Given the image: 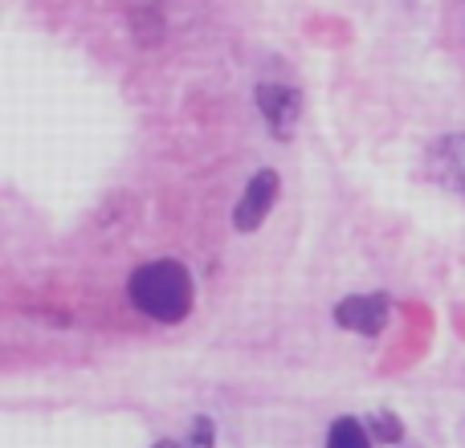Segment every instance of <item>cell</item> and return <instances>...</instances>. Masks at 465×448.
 Returning <instances> with one entry per match:
<instances>
[{
	"mask_svg": "<svg viewBox=\"0 0 465 448\" xmlns=\"http://www.w3.org/2000/svg\"><path fill=\"white\" fill-rule=\"evenodd\" d=\"M127 294L135 310L155 322H180L193 310V278L180 261H147L131 273Z\"/></svg>",
	"mask_w": 465,
	"mask_h": 448,
	"instance_id": "6da1fadb",
	"label": "cell"
},
{
	"mask_svg": "<svg viewBox=\"0 0 465 448\" xmlns=\"http://www.w3.org/2000/svg\"><path fill=\"white\" fill-rule=\"evenodd\" d=\"M257 111H262L265 127H270L273 139H290L298 127V111H302V98H298V90L290 86H278V82H265V86H257Z\"/></svg>",
	"mask_w": 465,
	"mask_h": 448,
	"instance_id": "7a4b0ae2",
	"label": "cell"
},
{
	"mask_svg": "<svg viewBox=\"0 0 465 448\" xmlns=\"http://www.w3.org/2000/svg\"><path fill=\"white\" fill-rule=\"evenodd\" d=\"M273 200H278V171H257L253 180H249L245 196L237 200V209H232V229L237 232H253L262 229V220L270 217Z\"/></svg>",
	"mask_w": 465,
	"mask_h": 448,
	"instance_id": "3957f363",
	"label": "cell"
},
{
	"mask_svg": "<svg viewBox=\"0 0 465 448\" xmlns=\"http://www.w3.org/2000/svg\"><path fill=\"white\" fill-rule=\"evenodd\" d=\"M335 322L343 330H360V335H380L388 322V297L384 294H355L335 306Z\"/></svg>",
	"mask_w": 465,
	"mask_h": 448,
	"instance_id": "277c9868",
	"label": "cell"
},
{
	"mask_svg": "<svg viewBox=\"0 0 465 448\" xmlns=\"http://www.w3.org/2000/svg\"><path fill=\"white\" fill-rule=\"evenodd\" d=\"M433 176L441 180L445 188H458L465 192V135H450L433 147Z\"/></svg>",
	"mask_w": 465,
	"mask_h": 448,
	"instance_id": "5b68a950",
	"label": "cell"
},
{
	"mask_svg": "<svg viewBox=\"0 0 465 448\" xmlns=\"http://www.w3.org/2000/svg\"><path fill=\"white\" fill-rule=\"evenodd\" d=\"M327 448H371V441H368V433H363L360 420L343 416V420H335V428H331Z\"/></svg>",
	"mask_w": 465,
	"mask_h": 448,
	"instance_id": "8992f818",
	"label": "cell"
},
{
	"mask_svg": "<svg viewBox=\"0 0 465 448\" xmlns=\"http://www.w3.org/2000/svg\"><path fill=\"white\" fill-rule=\"evenodd\" d=\"M376 433L380 436H384V441H401V420H396V416H376Z\"/></svg>",
	"mask_w": 465,
	"mask_h": 448,
	"instance_id": "52a82bcc",
	"label": "cell"
},
{
	"mask_svg": "<svg viewBox=\"0 0 465 448\" xmlns=\"http://www.w3.org/2000/svg\"><path fill=\"white\" fill-rule=\"evenodd\" d=\"M155 448H176V444H172V441H163V444H155Z\"/></svg>",
	"mask_w": 465,
	"mask_h": 448,
	"instance_id": "ba28073f",
	"label": "cell"
}]
</instances>
